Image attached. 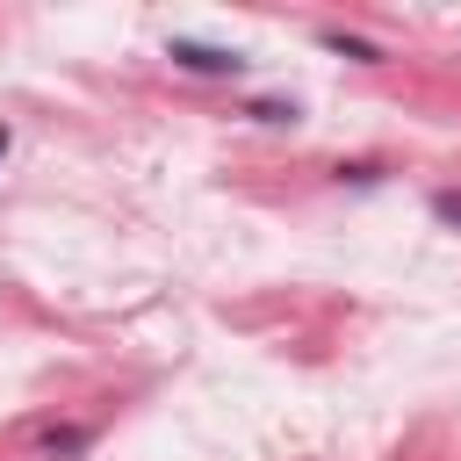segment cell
Returning a JSON list of instances; mask_svg holds the SVG:
<instances>
[{
	"instance_id": "1",
	"label": "cell",
	"mask_w": 461,
	"mask_h": 461,
	"mask_svg": "<svg viewBox=\"0 0 461 461\" xmlns=\"http://www.w3.org/2000/svg\"><path fill=\"white\" fill-rule=\"evenodd\" d=\"M166 58H173L180 72H202V79H238V72H245L238 50H223V43H194V36H173Z\"/></svg>"
},
{
	"instance_id": "2",
	"label": "cell",
	"mask_w": 461,
	"mask_h": 461,
	"mask_svg": "<svg viewBox=\"0 0 461 461\" xmlns=\"http://www.w3.org/2000/svg\"><path fill=\"white\" fill-rule=\"evenodd\" d=\"M324 50H339V58H353V65H375L382 50L367 43V36H346V29H324Z\"/></svg>"
},
{
	"instance_id": "3",
	"label": "cell",
	"mask_w": 461,
	"mask_h": 461,
	"mask_svg": "<svg viewBox=\"0 0 461 461\" xmlns=\"http://www.w3.org/2000/svg\"><path fill=\"white\" fill-rule=\"evenodd\" d=\"M432 216H439L447 230H461V187H439V194H432Z\"/></svg>"
},
{
	"instance_id": "4",
	"label": "cell",
	"mask_w": 461,
	"mask_h": 461,
	"mask_svg": "<svg viewBox=\"0 0 461 461\" xmlns=\"http://www.w3.org/2000/svg\"><path fill=\"white\" fill-rule=\"evenodd\" d=\"M259 122H295V101H252Z\"/></svg>"
},
{
	"instance_id": "5",
	"label": "cell",
	"mask_w": 461,
	"mask_h": 461,
	"mask_svg": "<svg viewBox=\"0 0 461 461\" xmlns=\"http://www.w3.org/2000/svg\"><path fill=\"white\" fill-rule=\"evenodd\" d=\"M7 144H14V130H7V122H0V158H7Z\"/></svg>"
}]
</instances>
